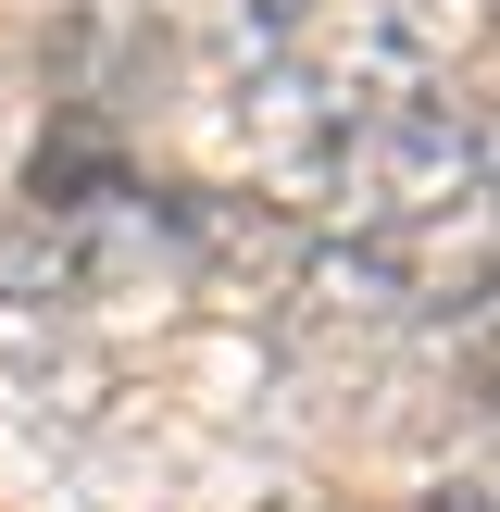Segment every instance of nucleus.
I'll return each mask as SVG.
<instances>
[{
  "mask_svg": "<svg viewBox=\"0 0 500 512\" xmlns=\"http://www.w3.org/2000/svg\"><path fill=\"white\" fill-rule=\"evenodd\" d=\"M475 125L438 113V100H375V113H350L338 138H325V188L350 200L363 225H425L450 213V200H475Z\"/></svg>",
  "mask_w": 500,
  "mask_h": 512,
  "instance_id": "nucleus-1",
  "label": "nucleus"
}]
</instances>
